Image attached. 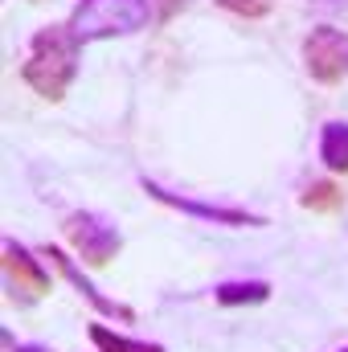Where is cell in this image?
<instances>
[{
  "label": "cell",
  "instance_id": "8fae6325",
  "mask_svg": "<svg viewBox=\"0 0 348 352\" xmlns=\"http://www.w3.org/2000/svg\"><path fill=\"white\" fill-rule=\"evenodd\" d=\"M303 205H307V209H336V205H340V192H336V184L320 180V184L303 188Z\"/></svg>",
  "mask_w": 348,
  "mask_h": 352
},
{
  "label": "cell",
  "instance_id": "3957f363",
  "mask_svg": "<svg viewBox=\"0 0 348 352\" xmlns=\"http://www.w3.org/2000/svg\"><path fill=\"white\" fill-rule=\"evenodd\" d=\"M0 274H4V291L12 303H37L50 295V270L37 263L21 242H4V254H0Z\"/></svg>",
  "mask_w": 348,
  "mask_h": 352
},
{
  "label": "cell",
  "instance_id": "5b68a950",
  "mask_svg": "<svg viewBox=\"0 0 348 352\" xmlns=\"http://www.w3.org/2000/svg\"><path fill=\"white\" fill-rule=\"evenodd\" d=\"M66 238L70 246L78 250V258L87 266H107L119 250H123V238L111 221H102L98 213H74L66 221Z\"/></svg>",
  "mask_w": 348,
  "mask_h": 352
},
{
  "label": "cell",
  "instance_id": "5bb4252c",
  "mask_svg": "<svg viewBox=\"0 0 348 352\" xmlns=\"http://www.w3.org/2000/svg\"><path fill=\"white\" fill-rule=\"evenodd\" d=\"M320 8H328V12H345L348 8V0H316Z\"/></svg>",
  "mask_w": 348,
  "mask_h": 352
},
{
  "label": "cell",
  "instance_id": "ba28073f",
  "mask_svg": "<svg viewBox=\"0 0 348 352\" xmlns=\"http://www.w3.org/2000/svg\"><path fill=\"white\" fill-rule=\"evenodd\" d=\"M270 295V287L262 283V278H242V283H221V287H213V299L221 303V307H254Z\"/></svg>",
  "mask_w": 348,
  "mask_h": 352
},
{
  "label": "cell",
  "instance_id": "6da1fadb",
  "mask_svg": "<svg viewBox=\"0 0 348 352\" xmlns=\"http://www.w3.org/2000/svg\"><path fill=\"white\" fill-rule=\"evenodd\" d=\"M78 37L70 25H45L33 33L29 41V58L21 66V78L25 87L50 102L66 98V90L74 87V74H78Z\"/></svg>",
  "mask_w": 348,
  "mask_h": 352
},
{
  "label": "cell",
  "instance_id": "30bf717a",
  "mask_svg": "<svg viewBox=\"0 0 348 352\" xmlns=\"http://www.w3.org/2000/svg\"><path fill=\"white\" fill-rule=\"evenodd\" d=\"M90 340H94L98 352H164V349H156V344H144V340H123V336H115L102 324H90Z\"/></svg>",
  "mask_w": 348,
  "mask_h": 352
},
{
  "label": "cell",
  "instance_id": "7c38bea8",
  "mask_svg": "<svg viewBox=\"0 0 348 352\" xmlns=\"http://www.w3.org/2000/svg\"><path fill=\"white\" fill-rule=\"evenodd\" d=\"M217 4L238 16H266V8H270V0H217Z\"/></svg>",
  "mask_w": 348,
  "mask_h": 352
},
{
  "label": "cell",
  "instance_id": "4fadbf2b",
  "mask_svg": "<svg viewBox=\"0 0 348 352\" xmlns=\"http://www.w3.org/2000/svg\"><path fill=\"white\" fill-rule=\"evenodd\" d=\"M184 4H188V0H152V16H160V21H173Z\"/></svg>",
  "mask_w": 348,
  "mask_h": 352
},
{
  "label": "cell",
  "instance_id": "2e32d148",
  "mask_svg": "<svg viewBox=\"0 0 348 352\" xmlns=\"http://www.w3.org/2000/svg\"><path fill=\"white\" fill-rule=\"evenodd\" d=\"M340 352H348V349H340Z\"/></svg>",
  "mask_w": 348,
  "mask_h": 352
},
{
  "label": "cell",
  "instance_id": "8992f818",
  "mask_svg": "<svg viewBox=\"0 0 348 352\" xmlns=\"http://www.w3.org/2000/svg\"><path fill=\"white\" fill-rule=\"evenodd\" d=\"M144 188H148V197H156L160 205L180 209V213H188V217H205V221H213V226H266L259 213H246V209H234V205L193 201V197H180V192H173V188H160L156 180H144Z\"/></svg>",
  "mask_w": 348,
  "mask_h": 352
},
{
  "label": "cell",
  "instance_id": "9c48e42d",
  "mask_svg": "<svg viewBox=\"0 0 348 352\" xmlns=\"http://www.w3.org/2000/svg\"><path fill=\"white\" fill-rule=\"evenodd\" d=\"M320 160L332 173H348V123H328L320 131Z\"/></svg>",
  "mask_w": 348,
  "mask_h": 352
},
{
  "label": "cell",
  "instance_id": "277c9868",
  "mask_svg": "<svg viewBox=\"0 0 348 352\" xmlns=\"http://www.w3.org/2000/svg\"><path fill=\"white\" fill-rule=\"evenodd\" d=\"M303 62L316 82H340L348 74V33L336 25H316L303 41Z\"/></svg>",
  "mask_w": 348,
  "mask_h": 352
},
{
  "label": "cell",
  "instance_id": "9a60e30c",
  "mask_svg": "<svg viewBox=\"0 0 348 352\" xmlns=\"http://www.w3.org/2000/svg\"><path fill=\"white\" fill-rule=\"evenodd\" d=\"M8 352H50V349H41V344H12Z\"/></svg>",
  "mask_w": 348,
  "mask_h": 352
},
{
  "label": "cell",
  "instance_id": "52a82bcc",
  "mask_svg": "<svg viewBox=\"0 0 348 352\" xmlns=\"http://www.w3.org/2000/svg\"><path fill=\"white\" fill-rule=\"evenodd\" d=\"M45 258L54 263V270H58V274H62L70 287H78V295H87V299L98 307V311H102V316H111V320H123V324H131V320H135V311H131V307H123V303H115V299H107V295H102V291H98V287L87 278V274H83L78 266L66 258V250H62V246H50V250H45Z\"/></svg>",
  "mask_w": 348,
  "mask_h": 352
},
{
  "label": "cell",
  "instance_id": "7a4b0ae2",
  "mask_svg": "<svg viewBox=\"0 0 348 352\" xmlns=\"http://www.w3.org/2000/svg\"><path fill=\"white\" fill-rule=\"evenodd\" d=\"M152 21V0H78L70 12V29L78 41L131 37Z\"/></svg>",
  "mask_w": 348,
  "mask_h": 352
}]
</instances>
